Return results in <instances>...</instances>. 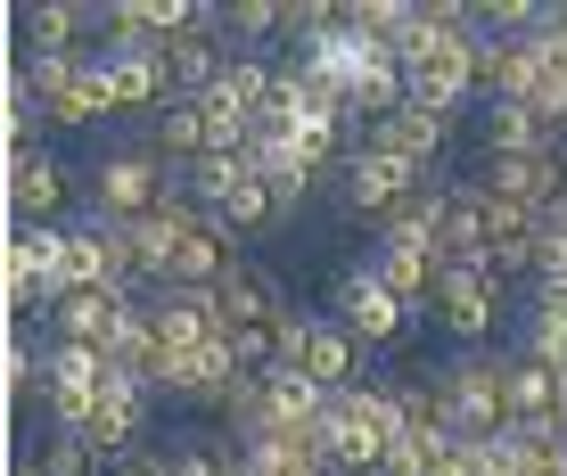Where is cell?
<instances>
[{
  "label": "cell",
  "mask_w": 567,
  "mask_h": 476,
  "mask_svg": "<svg viewBox=\"0 0 567 476\" xmlns=\"http://www.w3.org/2000/svg\"><path fill=\"white\" fill-rule=\"evenodd\" d=\"M124 304H132L124 288H66V296H50V345H100L107 353Z\"/></svg>",
  "instance_id": "cell-13"
},
{
  "label": "cell",
  "mask_w": 567,
  "mask_h": 476,
  "mask_svg": "<svg viewBox=\"0 0 567 476\" xmlns=\"http://www.w3.org/2000/svg\"><path fill=\"white\" fill-rule=\"evenodd\" d=\"M256 173V156H230V148H206L198 165L182 173V206H198V214H223L230 206V189Z\"/></svg>",
  "instance_id": "cell-21"
},
{
  "label": "cell",
  "mask_w": 567,
  "mask_h": 476,
  "mask_svg": "<svg viewBox=\"0 0 567 476\" xmlns=\"http://www.w3.org/2000/svg\"><path fill=\"white\" fill-rule=\"evenodd\" d=\"M107 115H115L107 58H100V50H83V74H74V83L42 107V124H50V132H91V124H107Z\"/></svg>",
  "instance_id": "cell-17"
},
{
  "label": "cell",
  "mask_w": 567,
  "mask_h": 476,
  "mask_svg": "<svg viewBox=\"0 0 567 476\" xmlns=\"http://www.w3.org/2000/svg\"><path fill=\"white\" fill-rule=\"evenodd\" d=\"M559 444H567V403H559Z\"/></svg>",
  "instance_id": "cell-32"
},
{
  "label": "cell",
  "mask_w": 567,
  "mask_h": 476,
  "mask_svg": "<svg viewBox=\"0 0 567 476\" xmlns=\"http://www.w3.org/2000/svg\"><path fill=\"white\" fill-rule=\"evenodd\" d=\"M165 74H173V99H214L223 74H230V42L182 33V42H165Z\"/></svg>",
  "instance_id": "cell-20"
},
{
  "label": "cell",
  "mask_w": 567,
  "mask_h": 476,
  "mask_svg": "<svg viewBox=\"0 0 567 476\" xmlns=\"http://www.w3.org/2000/svg\"><path fill=\"white\" fill-rule=\"evenodd\" d=\"M427 321L453 337L461 353H477L485 337L502 329V280L485 263H444L436 271V296H427Z\"/></svg>",
  "instance_id": "cell-4"
},
{
  "label": "cell",
  "mask_w": 567,
  "mask_h": 476,
  "mask_svg": "<svg viewBox=\"0 0 567 476\" xmlns=\"http://www.w3.org/2000/svg\"><path fill=\"white\" fill-rule=\"evenodd\" d=\"M526 288H535V296H543V288H567V238H559V230L535 238V280H526Z\"/></svg>",
  "instance_id": "cell-30"
},
{
  "label": "cell",
  "mask_w": 567,
  "mask_h": 476,
  "mask_svg": "<svg viewBox=\"0 0 567 476\" xmlns=\"http://www.w3.org/2000/svg\"><path fill=\"white\" fill-rule=\"evenodd\" d=\"M559 148L526 99H477V156H543Z\"/></svg>",
  "instance_id": "cell-16"
},
{
  "label": "cell",
  "mask_w": 567,
  "mask_h": 476,
  "mask_svg": "<svg viewBox=\"0 0 567 476\" xmlns=\"http://www.w3.org/2000/svg\"><path fill=\"white\" fill-rule=\"evenodd\" d=\"M9 214H17V230H58V214H66V165L50 148L9 156Z\"/></svg>",
  "instance_id": "cell-9"
},
{
  "label": "cell",
  "mask_w": 567,
  "mask_h": 476,
  "mask_svg": "<svg viewBox=\"0 0 567 476\" xmlns=\"http://www.w3.org/2000/svg\"><path fill=\"white\" fill-rule=\"evenodd\" d=\"M206 148H214V141H206V107H198V99H173L165 115H148V156H156V165L189 173Z\"/></svg>",
  "instance_id": "cell-19"
},
{
  "label": "cell",
  "mask_w": 567,
  "mask_h": 476,
  "mask_svg": "<svg viewBox=\"0 0 567 476\" xmlns=\"http://www.w3.org/2000/svg\"><path fill=\"white\" fill-rule=\"evenodd\" d=\"M230 476H247V468H230Z\"/></svg>",
  "instance_id": "cell-34"
},
{
  "label": "cell",
  "mask_w": 567,
  "mask_h": 476,
  "mask_svg": "<svg viewBox=\"0 0 567 476\" xmlns=\"http://www.w3.org/2000/svg\"><path fill=\"white\" fill-rule=\"evenodd\" d=\"M485 247H494V197L477 182H453L444 189V223H436V255L444 263H485Z\"/></svg>",
  "instance_id": "cell-12"
},
{
  "label": "cell",
  "mask_w": 567,
  "mask_h": 476,
  "mask_svg": "<svg viewBox=\"0 0 567 476\" xmlns=\"http://www.w3.org/2000/svg\"><path fill=\"white\" fill-rule=\"evenodd\" d=\"M502 370H511V353H453V362L436 370L444 386V411H453V435L461 444H485V435L511 427V403H502Z\"/></svg>",
  "instance_id": "cell-2"
},
{
  "label": "cell",
  "mask_w": 567,
  "mask_h": 476,
  "mask_svg": "<svg viewBox=\"0 0 567 476\" xmlns=\"http://www.w3.org/2000/svg\"><path fill=\"white\" fill-rule=\"evenodd\" d=\"M214 223H223L230 238H264V230H280V206H271V182H264V173H247V182L230 189V206L214 214Z\"/></svg>",
  "instance_id": "cell-25"
},
{
  "label": "cell",
  "mask_w": 567,
  "mask_h": 476,
  "mask_svg": "<svg viewBox=\"0 0 567 476\" xmlns=\"http://www.w3.org/2000/svg\"><path fill=\"white\" fill-rule=\"evenodd\" d=\"M148 420H156V386L132 379V370H107V394H100V411H91L83 435L100 444V461L115 468V461H132V452H141Z\"/></svg>",
  "instance_id": "cell-8"
},
{
  "label": "cell",
  "mask_w": 567,
  "mask_h": 476,
  "mask_svg": "<svg viewBox=\"0 0 567 476\" xmlns=\"http://www.w3.org/2000/svg\"><path fill=\"white\" fill-rule=\"evenodd\" d=\"M165 206H182V173L156 165L148 148H115L91 165V223H141Z\"/></svg>",
  "instance_id": "cell-1"
},
{
  "label": "cell",
  "mask_w": 567,
  "mask_h": 476,
  "mask_svg": "<svg viewBox=\"0 0 567 476\" xmlns=\"http://www.w3.org/2000/svg\"><path fill=\"white\" fill-rule=\"evenodd\" d=\"M370 271L386 280V296L395 304H412V312H427V296H436V255H420V247H370Z\"/></svg>",
  "instance_id": "cell-23"
},
{
  "label": "cell",
  "mask_w": 567,
  "mask_h": 476,
  "mask_svg": "<svg viewBox=\"0 0 567 476\" xmlns=\"http://www.w3.org/2000/svg\"><path fill=\"white\" fill-rule=\"evenodd\" d=\"M370 148L403 156L412 173H436V165H444V148H453V115H436V107H412V99H403L395 115H379V124H370Z\"/></svg>",
  "instance_id": "cell-10"
},
{
  "label": "cell",
  "mask_w": 567,
  "mask_h": 476,
  "mask_svg": "<svg viewBox=\"0 0 567 476\" xmlns=\"http://www.w3.org/2000/svg\"><path fill=\"white\" fill-rule=\"evenodd\" d=\"M329 321L354 337V345H403V337H412L427 312L395 304V296H386V280H379L370 263H346L338 280H329Z\"/></svg>",
  "instance_id": "cell-3"
},
{
  "label": "cell",
  "mask_w": 567,
  "mask_h": 476,
  "mask_svg": "<svg viewBox=\"0 0 567 476\" xmlns=\"http://www.w3.org/2000/svg\"><path fill=\"white\" fill-rule=\"evenodd\" d=\"M100 58H107V50H100ZM107 91H115V115H165V107H173L165 50H124V58H107Z\"/></svg>",
  "instance_id": "cell-15"
},
{
  "label": "cell",
  "mask_w": 567,
  "mask_h": 476,
  "mask_svg": "<svg viewBox=\"0 0 567 476\" xmlns=\"http://www.w3.org/2000/svg\"><path fill=\"white\" fill-rule=\"evenodd\" d=\"M42 476H107V461H100V444H91L83 427H50L42 435V461H33Z\"/></svg>",
  "instance_id": "cell-26"
},
{
  "label": "cell",
  "mask_w": 567,
  "mask_h": 476,
  "mask_svg": "<svg viewBox=\"0 0 567 476\" xmlns=\"http://www.w3.org/2000/svg\"><path fill=\"white\" fill-rule=\"evenodd\" d=\"M17 476H42V468H33V461H25V468H17Z\"/></svg>",
  "instance_id": "cell-33"
},
{
  "label": "cell",
  "mask_w": 567,
  "mask_h": 476,
  "mask_svg": "<svg viewBox=\"0 0 567 476\" xmlns=\"http://www.w3.org/2000/svg\"><path fill=\"white\" fill-rule=\"evenodd\" d=\"M198 107H206V141H214V148H230V156H247V141H256V115H247L230 91L198 99Z\"/></svg>",
  "instance_id": "cell-27"
},
{
  "label": "cell",
  "mask_w": 567,
  "mask_h": 476,
  "mask_svg": "<svg viewBox=\"0 0 567 476\" xmlns=\"http://www.w3.org/2000/svg\"><path fill=\"white\" fill-rule=\"evenodd\" d=\"M502 403H511V427L559 435V370L535 362V353H511V370H502Z\"/></svg>",
  "instance_id": "cell-14"
},
{
  "label": "cell",
  "mask_w": 567,
  "mask_h": 476,
  "mask_svg": "<svg viewBox=\"0 0 567 476\" xmlns=\"http://www.w3.org/2000/svg\"><path fill=\"white\" fill-rule=\"evenodd\" d=\"M297 370H305L321 394H346V386H362V345L321 312V321H312V337H305V362H297Z\"/></svg>",
  "instance_id": "cell-18"
},
{
  "label": "cell",
  "mask_w": 567,
  "mask_h": 476,
  "mask_svg": "<svg viewBox=\"0 0 567 476\" xmlns=\"http://www.w3.org/2000/svg\"><path fill=\"white\" fill-rule=\"evenodd\" d=\"M329 182H338V206L354 214V223H370V230H379L386 214H395V206H403V197H412L420 182H436V173H412L403 156H386V148H370V141H362V148L346 156L338 173H329Z\"/></svg>",
  "instance_id": "cell-5"
},
{
  "label": "cell",
  "mask_w": 567,
  "mask_h": 476,
  "mask_svg": "<svg viewBox=\"0 0 567 476\" xmlns=\"http://www.w3.org/2000/svg\"><path fill=\"white\" fill-rule=\"evenodd\" d=\"M264 403H271V427H288V435H312L329 420V394L305 379V370H271L264 379Z\"/></svg>",
  "instance_id": "cell-24"
},
{
  "label": "cell",
  "mask_w": 567,
  "mask_h": 476,
  "mask_svg": "<svg viewBox=\"0 0 567 476\" xmlns=\"http://www.w3.org/2000/svg\"><path fill=\"white\" fill-rule=\"evenodd\" d=\"M271 33H288V9H271V0H239L230 9V42H271Z\"/></svg>",
  "instance_id": "cell-29"
},
{
  "label": "cell",
  "mask_w": 567,
  "mask_h": 476,
  "mask_svg": "<svg viewBox=\"0 0 567 476\" xmlns=\"http://www.w3.org/2000/svg\"><path fill=\"white\" fill-rule=\"evenodd\" d=\"M230 255H239V247H230V230L214 223V214H198V230H189L182 255H173V288H214L230 271Z\"/></svg>",
  "instance_id": "cell-22"
},
{
  "label": "cell",
  "mask_w": 567,
  "mask_h": 476,
  "mask_svg": "<svg viewBox=\"0 0 567 476\" xmlns=\"http://www.w3.org/2000/svg\"><path fill=\"white\" fill-rule=\"evenodd\" d=\"M17 33H25L17 50H33V58H83L74 42L100 33V9H91V0H25V9H17Z\"/></svg>",
  "instance_id": "cell-11"
},
{
  "label": "cell",
  "mask_w": 567,
  "mask_h": 476,
  "mask_svg": "<svg viewBox=\"0 0 567 476\" xmlns=\"http://www.w3.org/2000/svg\"><path fill=\"white\" fill-rule=\"evenodd\" d=\"M107 353L100 345H42V394H50V427H91L107 394Z\"/></svg>",
  "instance_id": "cell-6"
},
{
  "label": "cell",
  "mask_w": 567,
  "mask_h": 476,
  "mask_svg": "<svg viewBox=\"0 0 567 476\" xmlns=\"http://www.w3.org/2000/svg\"><path fill=\"white\" fill-rule=\"evenodd\" d=\"M107 476H165V452H132V461H115Z\"/></svg>",
  "instance_id": "cell-31"
},
{
  "label": "cell",
  "mask_w": 567,
  "mask_h": 476,
  "mask_svg": "<svg viewBox=\"0 0 567 476\" xmlns=\"http://www.w3.org/2000/svg\"><path fill=\"white\" fill-rule=\"evenodd\" d=\"M214 296V329H256V321H280V312H297V296L280 288V271H264L256 255H230V271L206 288Z\"/></svg>",
  "instance_id": "cell-7"
},
{
  "label": "cell",
  "mask_w": 567,
  "mask_h": 476,
  "mask_svg": "<svg viewBox=\"0 0 567 476\" xmlns=\"http://www.w3.org/2000/svg\"><path fill=\"white\" fill-rule=\"evenodd\" d=\"M543 238V230H535ZM535 238H494V247H485V271H494L502 288L511 280H535Z\"/></svg>",
  "instance_id": "cell-28"
}]
</instances>
